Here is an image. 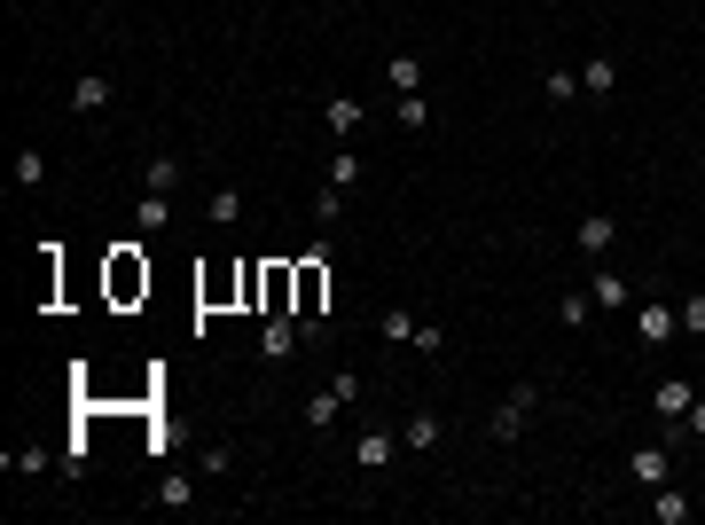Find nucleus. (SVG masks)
<instances>
[{"label": "nucleus", "instance_id": "nucleus-1", "mask_svg": "<svg viewBox=\"0 0 705 525\" xmlns=\"http://www.w3.org/2000/svg\"><path fill=\"white\" fill-rule=\"evenodd\" d=\"M290 267H298V298H290V314L314 330L322 306H329V267H322V251H314V259H290Z\"/></svg>", "mask_w": 705, "mask_h": 525}, {"label": "nucleus", "instance_id": "nucleus-2", "mask_svg": "<svg viewBox=\"0 0 705 525\" xmlns=\"http://www.w3.org/2000/svg\"><path fill=\"white\" fill-rule=\"evenodd\" d=\"M110 298H118V306L149 298V259H141L134 243H126V251H110Z\"/></svg>", "mask_w": 705, "mask_h": 525}, {"label": "nucleus", "instance_id": "nucleus-3", "mask_svg": "<svg viewBox=\"0 0 705 525\" xmlns=\"http://www.w3.org/2000/svg\"><path fill=\"white\" fill-rule=\"evenodd\" d=\"M290 298H298V267L290 259L259 267V314H290Z\"/></svg>", "mask_w": 705, "mask_h": 525}, {"label": "nucleus", "instance_id": "nucleus-4", "mask_svg": "<svg viewBox=\"0 0 705 525\" xmlns=\"http://www.w3.org/2000/svg\"><path fill=\"white\" fill-rule=\"evenodd\" d=\"M533 408H541V384H517L510 400H502V408H494V439H517V424H525V416H533Z\"/></svg>", "mask_w": 705, "mask_h": 525}, {"label": "nucleus", "instance_id": "nucleus-5", "mask_svg": "<svg viewBox=\"0 0 705 525\" xmlns=\"http://www.w3.org/2000/svg\"><path fill=\"white\" fill-rule=\"evenodd\" d=\"M298 337H306V322H298V314H267L259 353H267V361H290V353H298Z\"/></svg>", "mask_w": 705, "mask_h": 525}, {"label": "nucleus", "instance_id": "nucleus-6", "mask_svg": "<svg viewBox=\"0 0 705 525\" xmlns=\"http://www.w3.org/2000/svg\"><path fill=\"white\" fill-rule=\"evenodd\" d=\"M110 95H118V87H110V71H79L71 110H79V118H102V110H110Z\"/></svg>", "mask_w": 705, "mask_h": 525}, {"label": "nucleus", "instance_id": "nucleus-7", "mask_svg": "<svg viewBox=\"0 0 705 525\" xmlns=\"http://www.w3.org/2000/svg\"><path fill=\"white\" fill-rule=\"evenodd\" d=\"M439 439H447V416H439V408H416V416H408V431H400V447H408V455H431Z\"/></svg>", "mask_w": 705, "mask_h": 525}, {"label": "nucleus", "instance_id": "nucleus-8", "mask_svg": "<svg viewBox=\"0 0 705 525\" xmlns=\"http://www.w3.org/2000/svg\"><path fill=\"white\" fill-rule=\"evenodd\" d=\"M627 478L651 494V486H666V478H674V455H666V447H635V455H627Z\"/></svg>", "mask_w": 705, "mask_h": 525}, {"label": "nucleus", "instance_id": "nucleus-9", "mask_svg": "<svg viewBox=\"0 0 705 525\" xmlns=\"http://www.w3.org/2000/svg\"><path fill=\"white\" fill-rule=\"evenodd\" d=\"M181 173H188V165H181V149H165V157H149L141 189H149V196H173V189H181Z\"/></svg>", "mask_w": 705, "mask_h": 525}, {"label": "nucleus", "instance_id": "nucleus-10", "mask_svg": "<svg viewBox=\"0 0 705 525\" xmlns=\"http://www.w3.org/2000/svg\"><path fill=\"white\" fill-rule=\"evenodd\" d=\"M651 518H658V525H690V494H682L674 478H666V486H651Z\"/></svg>", "mask_w": 705, "mask_h": 525}, {"label": "nucleus", "instance_id": "nucleus-11", "mask_svg": "<svg viewBox=\"0 0 705 525\" xmlns=\"http://www.w3.org/2000/svg\"><path fill=\"white\" fill-rule=\"evenodd\" d=\"M698 392H690V377H658V424H682V408H690Z\"/></svg>", "mask_w": 705, "mask_h": 525}, {"label": "nucleus", "instance_id": "nucleus-12", "mask_svg": "<svg viewBox=\"0 0 705 525\" xmlns=\"http://www.w3.org/2000/svg\"><path fill=\"white\" fill-rule=\"evenodd\" d=\"M635 322H643V345H666V337L682 330V314H674V306H651V298H643V314H635Z\"/></svg>", "mask_w": 705, "mask_h": 525}, {"label": "nucleus", "instance_id": "nucleus-13", "mask_svg": "<svg viewBox=\"0 0 705 525\" xmlns=\"http://www.w3.org/2000/svg\"><path fill=\"white\" fill-rule=\"evenodd\" d=\"M134 220H141V236H165V228H173V196H149V189H141Z\"/></svg>", "mask_w": 705, "mask_h": 525}, {"label": "nucleus", "instance_id": "nucleus-14", "mask_svg": "<svg viewBox=\"0 0 705 525\" xmlns=\"http://www.w3.org/2000/svg\"><path fill=\"white\" fill-rule=\"evenodd\" d=\"M611 243H619V220L611 212H588L580 220V251H611Z\"/></svg>", "mask_w": 705, "mask_h": 525}, {"label": "nucleus", "instance_id": "nucleus-15", "mask_svg": "<svg viewBox=\"0 0 705 525\" xmlns=\"http://www.w3.org/2000/svg\"><path fill=\"white\" fill-rule=\"evenodd\" d=\"M557 322H564V330H588V322H596V298H588V290H564V298H557Z\"/></svg>", "mask_w": 705, "mask_h": 525}, {"label": "nucleus", "instance_id": "nucleus-16", "mask_svg": "<svg viewBox=\"0 0 705 525\" xmlns=\"http://www.w3.org/2000/svg\"><path fill=\"white\" fill-rule=\"evenodd\" d=\"M392 447H400L392 431H369V439L353 447V463H361V471H384V463H392Z\"/></svg>", "mask_w": 705, "mask_h": 525}, {"label": "nucleus", "instance_id": "nucleus-17", "mask_svg": "<svg viewBox=\"0 0 705 525\" xmlns=\"http://www.w3.org/2000/svg\"><path fill=\"white\" fill-rule=\"evenodd\" d=\"M204 212H212V228H235V220H243V189H212Z\"/></svg>", "mask_w": 705, "mask_h": 525}, {"label": "nucleus", "instance_id": "nucleus-18", "mask_svg": "<svg viewBox=\"0 0 705 525\" xmlns=\"http://www.w3.org/2000/svg\"><path fill=\"white\" fill-rule=\"evenodd\" d=\"M384 79H392L400 95H423V63H416V55H392V63H384Z\"/></svg>", "mask_w": 705, "mask_h": 525}, {"label": "nucleus", "instance_id": "nucleus-19", "mask_svg": "<svg viewBox=\"0 0 705 525\" xmlns=\"http://www.w3.org/2000/svg\"><path fill=\"white\" fill-rule=\"evenodd\" d=\"M580 87H588V95H611V87H619V63H611V55L580 63Z\"/></svg>", "mask_w": 705, "mask_h": 525}, {"label": "nucleus", "instance_id": "nucleus-20", "mask_svg": "<svg viewBox=\"0 0 705 525\" xmlns=\"http://www.w3.org/2000/svg\"><path fill=\"white\" fill-rule=\"evenodd\" d=\"M588 298H596V306H627V298H635V290H627V275H596V283H588Z\"/></svg>", "mask_w": 705, "mask_h": 525}, {"label": "nucleus", "instance_id": "nucleus-21", "mask_svg": "<svg viewBox=\"0 0 705 525\" xmlns=\"http://www.w3.org/2000/svg\"><path fill=\"white\" fill-rule=\"evenodd\" d=\"M337 416H345V400H337V392H314V400H306V424H314V431H329Z\"/></svg>", "mask_w": 705, "mask_h": 525}, {"label": "nucleus", "instance_id": "nucleus-22", "mask_svg": "<svg viewBox=\"0 0 705 525\" xmlns=\"http://www.w3.org/2000/svg\"><path fill=\"white\" fill-rule=\"evenodd\" d=\"M47 181V157L40 149H16V189H40Z\"/></svg>", "mask_w": 705, "mask_h": 525}, {"label": "nucleus", "instance_id": "nucleus-23", "mask_svg": "<svg viewBox=\"0 0 705 525\" xmlns=\"http://www.w3.org/2000/svg\"><path fill=\"white\" fill-rule=\"evenodd\" d=\"M353 126H361V102L337 95V102H329V134H353Z\"/></svg>", "mask_w": 705, "mask_h": 525}, {"label": "nucleus", "instance_id": "nucleus-24", "mask_svg": "<svg viewBox=\"0 0 705 525\" xmlns=\"http://www.w3.org/2000/svg\"><path fill=\"white\" fill-rule=\"evenodd\" d=\"M188 494H196V486H188V478L173 471V478H165V486H157V510H188Z\"/></svg>", "mask_w": 705, "mask_h": 525}, {"label": "nucleus", "instance_id": "nucleus-25", "mask_svg": "<svg viewBox=\"0 0 705 525\" xmlns=\"http://www.w3.org/2000/svg\"><path fill=\"white\" fill-rule=\"evenodd\" d=\"M541 87H549V102H572V95H580V71H549Z\"/></svg>", "mask_w": 705, "mask_h": 525}, {"label": "nucleus", "instance_id": "nucleus-26", "mask_svg": "<svg viewBox=\"0 0 705 525\" xmlns=\"http://www.w3.org/2000/svg\"><path fill=\"white\" fill-rule=\"evenodd\" d=\"M392 118H400V126H431V102H423V95H400V110H392Z\"/></svg>", "mask_w": 705, "mask_h": 525}, {"label": "nucleus", "instance_id": "nucleus-27", "mask_svg": "<svg viewBox=\"0 0 705 525\" xmlns=\"http://www.w3.org/2000/svg\"><path fill=\"white\" fill-rule=\"evenodd\" d=\"M361 181V157H329V189H353Z\"/></svg>", "mask_w": 705, "mask_h": 525}, {"label": "nucleus", "instance_id": "nucleus-28", "mask_svg": "<svg viewBox=\"0 0 705 525\" xmlns=\"http://www.w3.org/2000/svg\"><path fill=\"white\" fill-rule=\"evenodd\" d=\"M376 330L392 337V345H408V337H416V314H384V322H376Z\"/></svg>", "mask_w": 705, "mask_h": 525}, {"label": "nucleus", "instance_id": "nucleus-29", "mask_svg": "<svg viewBox=\"0 0 705 525\" xmlns=\"http://www.w3.org/2000/svg\"><path fill=\"white\" fill-rule=\"evenodd\" d=\"M674 314H682V330H698V337H705V290H698V298H682Z\"/></svg>", "mask_w": 705, "mask_h": 525}, {"label": "nucleus", "instance_id": "nucleus-30", "mask_svg": "<svg viewBox=\"0 0 705 525\" xmlns=\"http://www.w3.org/2000/svg\"><path fill=\"white\" fill-rule=\"evenodd\" d=\"M408 345H416V353H439V345H447V330H439V322H416V337H408Z\"/></svg>", "mask_w": 705, "mask_h": 525}, {"label": "nucleus", "instance_id": "nucleus-31", "mask_svg": "<svg viewBox=\"0 0 705 525\" xmlns=\"http://www.w3.org/2000/svg\"><path fill=\"white\" fill-rule=\"evenodd\" d=\"M682 431H690V439H705V400H690V408H682Z\"/></svg>", "mask_w": 705, "mask_h": 525}]
</instances>
